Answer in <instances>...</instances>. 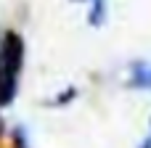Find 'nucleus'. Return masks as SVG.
<instances>
[{
	"label": "nucleus",
	"instance_id": "f257e3e1",
	"mask_svg": "<svg viewBox=\"0 0 151 148\" xmlns=\"http://www.w3.org/2000/svg\"><path fill=\"white\" fill-rule=\"evenodd\" d=\"M0 64H3V71L8 77V82L19 85L16 79H19V71L24 66V40L13 29H8L0 40Z\"/></svg>",
	"mask_w": 151,
	"mask_h": 148
},
{
	"label": "nucleus",
	"instance_id": "f03ea898",
	"mask_svg": "<svg viewBox=\"0 0 151 148\" xmlns=\"http://www.w3.org/2000/svg\"><path fill=\"white\" fill-rule=\"evenodd\" d=\"M130 87H143V90H151V64L146 61H135L130 66Z\"/></svg>",
	"mask_w": 151,
	"mask_h": 148
},
{
	"label": "nucleus",
	"instance_id": "7ed1b4c3",
	"mask_svg": "<svg viewBox=\"0 0 151 148\" xmlns=\"http://www.w3.org/2000/svg\"><path fill=\"white\" fill-rule=\"evenodd\" d=\"M16 90H19V85L8 82V77H5V71H3V64H0V109L8 106V103L16 98Z\"/></svg>",
	"mask_w": 151,
	"mask_h": 148
},
{
	"label": "nucleus",
	"instance_id": "20e7f679",
	"mask_svg": "<svg viewBox=\"0 0 151 148\" xmlns=\"http://www.w3.org/2000/svg\"><path fill=\"white\" fill-rule=\"evenodd\" d=\"M88 21H90V26H101L106 21V0H90Z\"/></svg>",
	"mask_w": 151,
	"mask_h": 148
},
{
	"label": "nucleus",
	"instance_id": "39448f33",
	"mask_svg": "<svg viewBox=\"0 0 151 148\" xmlns=\"http://www.w3.org/2000/svg\"><path fill=\"white\" fill-rule=\"evenodd\" d=\"M13 148H27V138H24V130H13Z\"/></svg>",
	"mask_w": 151,
	"mask_h": 148
},
{
	"label": "nucleus",
	"instance_id": "423d86ee",
	"mask_svg": "<svg viewBox=\"0 0 151 148\" xmlns=\"http://www.w3.org/2000/svg\"><path fill=\"white\" fill-rule=\"evenodd\" d=\"M74 95H77V90H74V87H69L66 93H61V95H58V98L53 101V106H64V101H72Z\"/></svg>",
	"mask_w": 151,
	"mask_h": 148
},
{
	"label": "nucleus",
	"instance_id": "0eeeda50",
	"mask_svg": "<svg viewBox=\"0 0 151 148\" xmlns=\"http://www.w3.org/2000/svg\"><path fill=\"white\" fill-rule=\"evenodd\" d=\"M138 148H151V135H149V138H146V140H143V143H141Z\"/></svg>",
	"mask_w": 151,
	"mask_h": 148
},
{
	"label": "nucleus",
	"instance_id": "6e6552de",
	"mask_svg": "<svg viewBox=\"0 0 151 148\" xmlns=\"http://www.w3.org/2000/svg\"><path fill=\"white\" fill-rule=\"evenodd\" d=\"M77 3H88V0H77Z\"/></svg>",
	"mask_w": 151,
	"mask_h": 148
}]
</instances>
